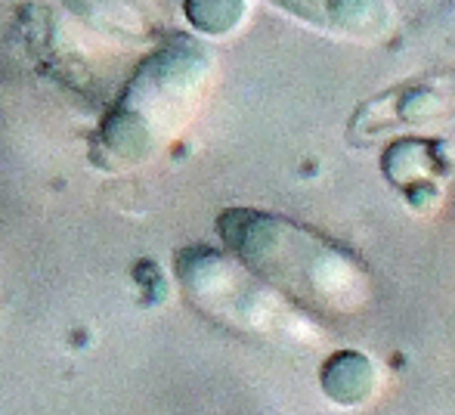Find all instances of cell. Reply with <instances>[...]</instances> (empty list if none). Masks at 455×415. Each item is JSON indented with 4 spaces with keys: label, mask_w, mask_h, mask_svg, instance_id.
Returning a JSON list of instances; mask_svg holds the SVG:
<instances>
[{
    "label": "cell",
    "mask_w": 455,
    "mask_h": 415,
    "mask_svg": "<svg viewBox=\"0 0 455 415\" xmlns=\"http://www.w3.org/2000/svg\"><path fill=\"white\" fill-rule=\"evenodd\" d=\"M282 12L356 44H375L390 31V6L384 0H270Z\"/></svg>",
    "instance_id": "3"
},
{
    "label": "cell",
    "mask_w": 455,
    "mask_h": 415,
    "mask_svg": "<svg viewBox=\"0 0 455 415\" xmlns=\"http://www.w3.org/2000/svg\"><path fill=\"white\" fill-rule=\"evenodd\" d=\"M325 391L335 400H344V403H354L369 394L371 387V366L369 360L360 354H341L329 363L323 375Z\"/></svg>",
    "instance_id": "4"
},
{
    "label": "cell",
    "mask_w": 455,
    "mask_h": 415,
    "mask_svg": "<svg viewBox=\"0 0 455 415\" xmlns=\"http://www.w3.org/2000/svg\"><path fill=\"white\" fill-rule=\"evenodd\" d=\"M214 60L192 37H174L149 53L108 108L93 137L100 168H140L192 118L208 91Z\"/></svg>",
    "instance_id": "1"
},
{
    "label": "cell",
    "mask_w": 455,
    "mask_h": 415,
    "mask_svg": "<svg viewBox=\"0 0 455 415\" xmlns=\"http://www.w3.org/2000/svg\"><path fill=\"white\" fill-rule=\"evenodd\" d=\"M186 16L202 35H229L245 16V0H186Z\"/></svg>",
    "instance_id": "5"
},
{
    "label": "cell",
    "mask_w": 455,
    "mask_h": 415,
    "mask_svg": "<svg viewBox=\"0 0 455 415\" xmlns=\"http://www.w3.org/2000/svg\"><path fill=\"white\" fill-rule=\"evenodd\" d=\"M220 233L251 270L291 289L294 295L316 301H323L325 295H338L331 285L347 267L335 251L316 242V235L300 233L291 223L260 211H227L220 217Z\"/></svg>",
    "instance_id": "2"
}]
</instances>
